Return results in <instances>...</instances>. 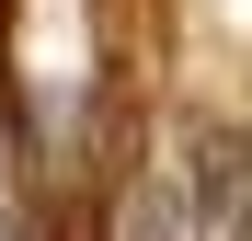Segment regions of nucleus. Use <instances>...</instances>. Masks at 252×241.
I'll list each match as a JSON object with an SVG mask.
<instances>
[{
    "mask_svg": "<svg viewBox=\"0 0 252 241\" xmlns=\"http://www.w3.org/2000/svg\"><path fill=\"white\" fill-rule=\"evenodd\" d=\"M12 172V161H0ZM0 241H34V218H23V184H0Z\"/></svg>",
    "mask_w": 252,
    "mask_h": 241,
    "instance_id": "nucleus-1",
    "label": "nucleus"
}]
</instances>
